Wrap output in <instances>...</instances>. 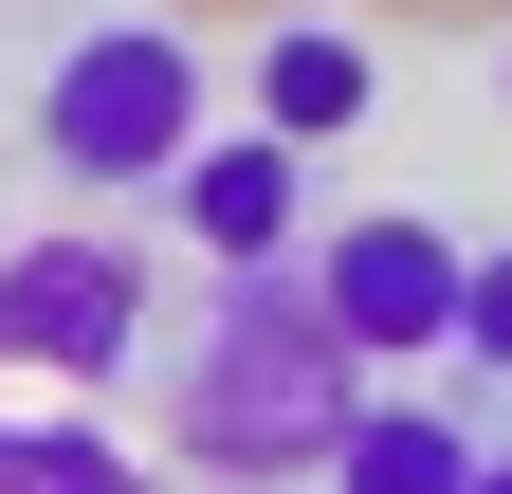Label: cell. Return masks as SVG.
Instances as JSON below:
<instances>
[{"mask_svg":"<svg viewBox=\"0 0 512 494\" xmlns=\"http://www.w3.org/2000/svg\"><path fill=\"white\" fill-rule=\"evenodd\" d=\"M0 494H147V458H128L92 403H19L0 421Z\"/></svg>","mask_w":512,"mask_h":494,"instance_id":"cell-8","label":"cell"},{"mask_svg":"<svg viewBox=\"0 0 512 494\" xmlns=\"http://www.w3.org/2000/svg\"><path fill=\"white\" fill-rule=\"evenodd\" d=\"M165 220L202 238L220 275H293V238H311V147H275V129H238V147H202L165 183Z\"/></svg>","mask_w":512,"mask_h":494,"instance_id":"cell-5","label":"cell"},{"mask_svg":"<svg viewBox=\"0 0 512 494\" xmlns=\"http://www.w3.org/2000/svg\"><path fill=\"white\" fill-rule=\"evenodd\" d=\"M494 110H512V37H494Z\"/></svg>","mask_w":512,"mask_h":494,"instance_id":"cell-10","label":"cell"},{"mask_svg":"<svg viewBox=\"0 0 512 494\" xmlns=\"http://www.w3.org/2000/svg\"><path fill=\"white\" fill-rule=\"evenodd\" d=\"M165 440L238 476V494H293L366 440V348L311 275H220L202 330H183V385H165Z\"/></svg>","mask_w":512,"mask_h":494,"instance_id":"cell-1","label":"cell"},{"mask_svg":"<svg viewBox=\"0 0 512 494\" xmlns=\"http://www.w3.org/2000/svg\"><path fill=\"white\" fill-rule=\"evenodd\" d=\"M476 476H494V440L439 403H366V440L330 458V494H476Z\"/></svg>","mask_w":512,"mask_h":494,"instance_id":"cell-7","label":"cell"},{"mask_svg":"<svg viewBox=\"0 0 512 494\" xmlns=\"http://www.w3.org/2000/svg\"><path fill=\"white\" fill-rule=\"evenodd\" d=\"M458 366H476V385H512V238L476 257V312H458Z\"/></svg>","mask_w":512,"mask_h":494,"instance_id":"cell-9","label":"cell"},{"mask_svg":"<svg viewBox=\"0 0 512 494\" xmlns=\"http://www.w3.org/2000/svg\"><path fill=\"white\" fill-rule=\"evenodd\" d=\"M0 366L19 385H55V403H92V385H128L147 366V257L128 238H0Z\"/></svg>","mask_w":512,"mask_h":494,"instance_id":"cell-3","label":"cell"},{"mask_svg":"<svg viewBox=\"0 0 512 494\" xmlns=\"http://www.w3.org/2000/svg\"><path fill=\"white\" fill-rule=\"evenodd\" d=\"M366 110H384V55L348 19H275V37H256V129H275V147H348Z\"/></svg>","mask_w":512,"mask_h":494,"instance_id":"cell-6","label":"cell"},{"mask_svg":"<svg viewBox=\"0 0 512 494\" xmlns=\"http://www.w3.org/2000/svg\"><path fill=\"white\" fill-rule=\"evenodd\" d=\"M37 147H55V183H183L202 165V37L183 19H92L37 74Z\"/></svg>","mask_w":512,"mask_h":494,"instance_id":"cell-2","label":"cell"},{"mask_svg":"<svg viewBox=\"0 0 512 494\" xmlns=\"http://www.w3.org/2000/svg\"><path fill=\"white\" fill-rule=\"evenodd\" d=\"M476 494H512V440H494V476H476Z\"/></svg>","mask_w":512,"mask_h":494,"instance_id":"cell-11","label":"cell"},{"mask_svg":"<svg viewBox=\"0 0 512 494\" xmlns=\"http://www.w3.org/2000/svg\"><path fill=\"white\" fill-rule=\"evenodd\" d=\"M311 293L348 312L366 366H421V348H458V312H476V238H439L421 202H366L330 257H311Z\"/></svg>","mask_w":512,"mask_h":494,"instance_id":"cell-4","label":"cell"}]
</instances>
